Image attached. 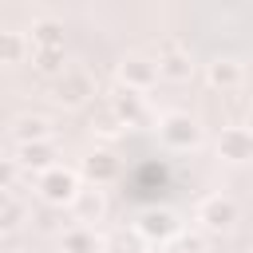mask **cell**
Instances as JSON below:
<instances>
[{"label": "cell", "mask_w": 253, "mask_h": 253, "mask_svg": "<svg viewBox=\"0 0 253 253\" xmlns=\"http://www.w3.org/2000/svg\"><path fill=\"white\" fill-rule=\"evenodd\" d=\"M28 51H32V43H28V36H24V32L0 28V63H4V67L24 63V59H28Z\"/></svg>", "instance_id": "17"}, {"label": "cell", "mask_w": 253, "mask_h": 253, "mask_svg": "<svg viewBox=\"0 0 253 253\" xmlns=\"http://www.w3.org/2000/svg\"><path fill=\"white\" fill-rule=\"evenodd\" d=\"M241 79H245V67L233 55H217L206 63V83L213 91H233V87H241Z\"/></svg>", "instance_id": "10"}, {"label": "cell", "mask_w": 253, "mask_h": 253, "mask_svg": "<svg viewBox=\"0 0 253 253\" xmlns=\"http://www.w3.org/2000/svg\"><path fill=\"white\" fill-rule=\"evenodd\" d=\"M12 134H16L20 146H28V142H47V138H51V119H47V115H20V119L12 123Z\"/></svg>", "instance_id": "15"}, {"label": "cell", "mask_w": 253, "mask_h": 253, "mask_svg": "<svg viewBox=\"0 0 253 253\" xmlns=\"http://www.w3.org/2000/svg\"><path fill=\"white\" fill-rule=\"evenodd\" d=\"M36 190L47 206H71V198L79 194V174L67 166H51V170L36 174Z\"/></svg>", "instance_id": "2"}, {"label": "cell", "mask_w": 253, "mask_h": 253, "mask_svg": "<svg viewBox=\"0 0 253 253\" xmlns=\"http://www.w3.org/2000/svg\"><path fill=\"white\" fill-rule=\"evenodd\" d=\"M55 158H59V150H55L51 138H47V142H28V146L16 150V166H20V170H32V174H43V170L59 166Z\"/></svg>", "instance_id": "11"}, {"label": "cell", "mask_w": 253, "mask_h": 253, "mask_svg": "<svg viewBox=\"0 0 253 253\" xmlns=\"http://www.w3.org/2000/svg\"><path fill=\"white\" fill-rule=\"evenodd\" d=\"M249 253H253V249H249Z\"/></svg>", "instance_id": "25"}, {"label": "cell", "mask_w": 253, "mask_h": 253, "mask_svg": "<svg viewBox=\"0 0 253 253\" xmlns=\"http://www.w3.org/2000/svg\"><path fill=\"white\" fill-rule=\"evenodd\" d=\"M28 221V206H24V198H16V194H0V233H12V229H20Z\"/></svg>", "instance_id": "18"}, {"label": "cell", "mask_w": 253, "mask_h": 253, "mask_svg": "<svg viewBox=\"0 0 253 253\" xmlns=\"http://www.w3.org/2000/svg\"><path fill=\"white\" fill-rule=\"evenodd\" d=\"M16 174H20V166H16V158H0V194H4V190H12V182H16Z\"/></svg>", "instance_id": "22"}, {"label": "cell", "mask_w": 253, "mask_h": 253, "mask_svg": "<svg viewBox=\"0 0 253 253\" xmlns=\"http://www.w3.org/2000/svg\"><path fill=\"white\" fill-rule=\"evenodd\" d=\"M245 130L253 134V107H249V115H245Z\"/></svg>", "instance_id": "23"}, {"label": "cell", "mask_w": 253, "mask_h": 253, "mask_svg": "<svg viewBox=\"0 0 253 253\" xmlns=\"http://www.w3.org/2000/svg\"><path fill=\"white\" fill-rule=\"evenodd\" d=\"M55 103H63V107H83L91 95H95V79L83 71V67H67L59 79H55Z\"/></svg>", "instance_id": "6"}, {"label": "cell", "mask_w": 253, "mask_h": 253, "mask_svg": "<svg viewBox=\"0 0 253 253\" xmlns=\"http://www.w3.org/2000/svg\"><path fill=\"white\" fill-rule=\"evenodd\" d=\"M146 249V241H142V233L130 225V229H115V233H107L103 237V253H142Z\"/></svg>", "instance_id": "19"}, {"label": "cell", "mask_w": 253, "mask_h": 253, "mask_svg": "<svg viewBox=\"0 0 253 253\" xmlns=\"http://www.w3.org/2000/svg\"><path fill=\"white\" fill-rule=\"evenodd\" d=\"M91 130H95L99 138H119V134H123V123H119L115 111L103 103L99 111H91Z\"/></svg>", "instance_id": "20"}, {"label": "cell", "mask_w": 253, "mask_h": 253, "mask_svg": "<svg viewBox=\"0 0 253 253\" xmlns=\"http://www.w3.org/2000/svg\"><path fill=\"white\" fill-rule=\"evenodd\" d=\"M198 221L206 233H229L237 225V202L225 194H210L198 202Z\"/></svg>", "instance_id": "3"}, {"label": "cell", "mask_w": 253, "mask_h": 253, "mask_svg": "<svg viewBox=\"0 0 253 253\" xmlns=\"http://www.w3.org/2000/svg\"><path fill=\"white\" fill-rule=\"evenodd\" d=\"M8 253H16V249H8Z\"/></svg>", "instance_id": "24"}, {"label": "cell", "mask_w": 253, "mask_h": 253, "mask_svg": "<svg viewBox=\"0 0 253 253\" xmlns=\"http://www.w3.org/2000/svg\"><path fill=\"white\" fill-rule=\"evenodd\" d=\"M71 217L79 221V225H87V221H99L103 213H107V198H103V190L99 186H79V194L71 198Z\"/></svg>", "instance_id": "12"}, {"label": "cell", "mask_w": 253, "mask_h": 253, "mask_svg": "<svg viewBox=\"0 0 253 253\" xmlns=\"http://www.w3.org/2000/svg\"><path fill=\"white\" fill-rule=\"evenodd\" d=\"M217 158H225V162H253V134L245 126H225L217 134Z\"/></svg>", "instance_id": "9"}, {"label": "cell", "mask_w": 253, "mask_h": 253, "mask_svg": "<svg viewBox=\"0 0 253 253\" xmlns=\"http://www.w3.org/2000/svg\"><path fill=\"white\" fill-rule=\"evenodd\" d=\"M158 138H162L170 150H194V146L202 142V123H198L194 115H186V111H170V115H162V123H158Z\"/></svg>", "instance_id": "1"}, {"label": "cell", "mask_w": 253, "mask_h": 253, "mask_svg": "<svg viewBox=\"0 0 253 253\" xmlns=\"http://www.w3.org/2000/svg\"><path fill=\"white\" fill-rule=\"evenodd\" d=\"M83 178H87L91 186H111V182L119 178V158H115V150L95 146V150L83 158Z\"/></svg>", "instance_id": "8"}, {"label": "cell", "mask_w": 253, "mask_h": 253, "mask_svg": "<svg viewBox=\"0 0 253 253\" xmlns=\"http://www.w3.org/2000/svg\"><path fill=\"white\" fill-rule=\"evenodd\" d=\"M99 249H103V241L95 237L91 225H71L59 237V253H99Z\"/></svg>", "instance_id": "16"}, {"label": "cell", "mask_w": 253, "mask_h": 253, "mask_svg": "<svg viewBox=\"0 0 253 253\" xmlns=\"http://www.w3.org/2000/svg\"><path fill=\"white\" fill-rule=\"evenodd\" d=\"M134 229L142 233V241H174L178 237V217L170 213V210H158V206H150V210H142V217L134 221Z\"/></svg>", "instance_id": "7"}, {"label": "cell", "mask_w": 253, "mask_h": 253, "mask_svg": "<svg viewBox=\"0 0 253 253\" xmlns=\"http://www.w3.org/2000/svg\"><path fill=\"white\" fill-rule=\"evenodd\" d=\"M154 67H158V75L182 83V79L194 75V55H190L178 40H162V43H158V55H154Z\"/></svg>", "instance_id": "5"}, {"label": "cell", "mask_w": 253, "mask_h": 253, "mask_svg": "<svg viewBox=\"0 0 253 253\" xmlns=\"http://www.w3.org/2000/svg\"><path fill=\"white\" fill-rule=\"evenodd\" d=\"M107 107L115 111V119H119L123 126H138V123L146 119V103H142V95H138V91H126V87H119V91L111 95Z\"/></svg>", "instance_id": "13"}, {"label": "cell", "mask_w": 253, "mask_h": 253, "mask_svg": "<svg viewBox=\"0 0 253 253\" xmlns=\"http://www.w3.org/2000/svg\"><path fill=\"white\" fill-rule=\"evenodd\" d=\"M158 83V67H154V59L150 55H138V51H130V55H123L119 59V87H126V91H150Z\"/></svg>", "instance_id": "4"}, {"label": "cell", "mask_w": 253, "mask_h": 253, "mask_svg": "<svg viewBox=\"0 0 253 253\" xmlns=\"http://www.w3.org/2000/svg\"><path fill=\"white\" fill-rule=\"evenodd\" d=\"M32 59H36V71H43V75H63L67 71V55H63V47H55V51H32Z\"/></svg>", "instance_id": "21"}, {"label": "cell", "mask_w": 253, "mask_h": 253, "mask_svg": "<svg viewBox=\"0 0 253 253\" xmlns=\"http://www.w3.org/2000/svg\"><path fill=\"white\" fill-rule=\"evenodd\" d=\"M28 32H32V36H28L32 51H55V47H63V24H59V20H51V16L32 20V28H28Z\"/></svg>", "instance_id": "14"}]
</instances>
